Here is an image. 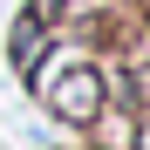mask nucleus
I'll use <instances>...</instances> for the list:
<instances>
[{"mask_svg": "<svg viewBox=\"0 0 150 150\" xmlns=\"http://www.w3.org/2000/svg\"><path fill=\"white\" fill-rule=\"evenodd\" d=\"M41 103L62 123H96L103 116V75H96L89 62H55L41 75Z\"/></svg>", "mask_w": 150, "mask_h": 150, "instance_id": "nucleus-1", "label": "nucleus"}, {"mask_svg": "<svg viewBox=\"0 0 150 150\" xmlns=\"http://www.w3.org/2000/svg\"><path fill=\"white\" fill-rule=\"evenodd\" d=\"M41 48H48V7H34V14H21V21H14V62H21V68H34V62H41Z\"/></svg>", "mask_w": 150, "mask_h": 150, "instance_id": "nucleus-2", "label": "nucleus"}, {"mask_svg": "<svg viewBox=\"0 0 150 150\" xmlns=\"http://www.w3.org/2000/svg\"><path fill=\"white\" fill-rule=\"evenodd\" d=\"M137 96L150 103V62H137Z\"/></svg>", "mask_w": 150, "mask_h": 150, "instance_id": "nucleus-3", "label": "nucleus"}, {"mask_svg": "<svg viewBox=\"0 0 150 150\" xmlns=\"http://www.w3.org/2000/svg\"><path fill=\"white\" fill-rule=\"evenodd\" d=\"M137 143H143V150H150V130H143V137H137Z\"/></svg>", "mask_w": 150, "mask_h": 150, "instance_id": "nucleus-4", "label": "nucleus"}]
</instances>
